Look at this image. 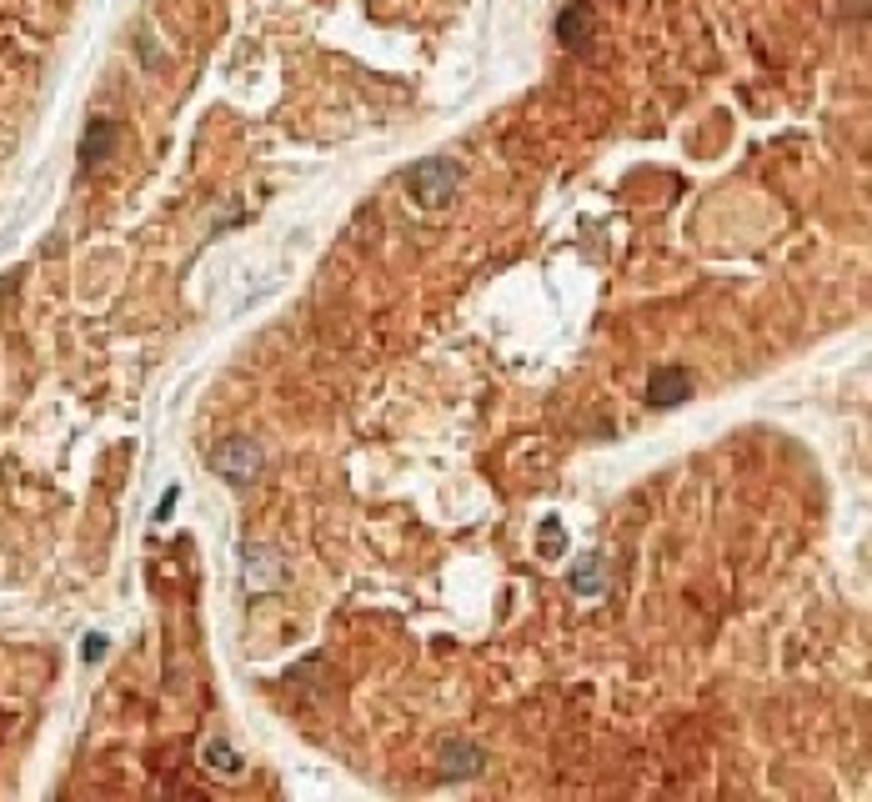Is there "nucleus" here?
Here are the masks:
<instances>
[{"label": "nucleus", "mask_w": 872, "mask_h": 802, "mask_svg": "<svg viewBox=\"0 0 872 802\" xmlns=\"http://www.w3.org/2000/svg\"><path fill=\"white\" fill-rule=\"evenodd\" d=\"M457 186H462V171H457V161H421V166H411V176H406V191H411V201L416 206H426V211H442L452 196H457Z\"/></svg>", "instance_id": "f257e3e1"}, {"label": "nucleus", "mask_w": 872, "mask_h": 802, "mask_svg": "<svg viewBox=\"0 0 872 802\" xmlns=\"http://www.w3.org/2000/svg\"><path fill=\"white\" fill-rule=\"evenodd\" d=\"M206 462H211V472H221L226 482H251L256 472H261V452H256V442H246V437H226L221 447H211L206 452Z\"/></svg>", "instance_id": "f03ea898"}, {"label": "nucleus", "mask_w": 872, "mask_h": 802, "mask_svg": "<svg viewBox=\"0 0 872 802\" xmlns=\"http://www.w3.org/2000/svg\"><path fill=\"white\" fill-rule=\"evenodd\" d=\"M692 396V371L687 366H677V361H667V366H657L652 371V381H647V401L652 407H682V401Z\"/></svg>", "instance_id": "7ed1b4c3"}, {"label": "nucleus", "mask_w": 872, "mask_h": 802, "mask_svg": "<svg viewBox=\"0 0 872 802\" xmlns=\"http://www.w3.org/2000/svg\"><path fill=\"white\" fill-rule=\"evenodd\" d=\"M592 36H597V16H592L587 0H572V6L557 11V41H562L567 51H587Z\"/></svg>", "instance_id": "20e7f679"}, {"label": "nucleus", "mask_w": 872, "mask_h": 802, "mask_svg": "<svg viewBox=\"0 0 872 802\" xmlns=\"http://www.w3.org/2000/svg\"><path fill=\"white\" fill-rule=\"evenodd\" d=\"M111 151H116V121L96 116V121L86 126V136H81V166L91 171V166H101Z\"/></svg>", "instance_id": "39448f33"}, {"label": "nucleus", "mask_w": 872, "mask_h": 802, "mask_svg": "<svg viewBox=\"0 0 872 802\" xmlns=\"http://www.w3.org/2000/svg\"><path fill=\"white\" fill-rule=\"evenodd\" d=\"M201 767L216 772V777H241V772H246V757H241L226 737H206V742H201Z\"/></svg>", "instance_id": "423d86ee"}, {"label": "nucleus", "mask_w": 872, "mask_h": 802, "mask_svg": "<svg viewBox=\"0 0 872 802\" xmlns=\"http://www.w3.org/2000/svg\"><path fill=\"white\" fill-rule=\"evenodd\" d=\"M482 762H487V752H482L477 742H462V737H457V742L442 747V772H447V777H477Z\"/></svg>", "instance_id": "0eeeda50"}, {"label": "nucleus", "mask_w": 872, "mask_h": 802, "mask_svg": "<svg viewBox=\"0 0 872 802\" xmlns=\"http://www.w3.org/2000/svg\"><path fill=\"white\" fill-rule=\"evenodd\" d=\"M281 582V562L271 547H246V587H276Z\"/></svg>", "instance_id": "6e6552de"}, {"label": "nucleus", "mask_w": 872, "mask_h": 802, "mask_svg": "<svg viewBox=\"0 0 872 802\" xmlns=\"http://www.w3.org/2000/svg\"><path fill=\"white\" fill-rule=\"evenodd\" d=\"M607 587V567H602V557H582L577 567H572V592L577 597H597Z\"/></svg>", "instance_id": "1a4fd4ad"}, {"label": "nucleus", "mask_w": 872, "mask_h": 802, "mask_svg": "<svg viewBox=\"0 0 872 802\" xmlns=\"http://www.w3.org/2000/svg\"><path fill=\"white\" fill-rule=\"evenodd\" d=\"M562 552V527H557V517L542 527V557H557Z\"/></svg>", "instance_id": "9d476101"}, {"label": "nucleus", "mask_w": 872, "mask_h": 802, "mask_svg": "<svg viewBox=\"0 0 872 802\" xmlns=\"http://www.w3.org/2000/svg\"><path fill=\"white\" fill-rule=\"evenodd\" d=\"M81 657H86V662H101V657H106V637H101V632H91V637L81 642Z\"/></svg>", "instance_id": "9b49d317"}]
</instances>
